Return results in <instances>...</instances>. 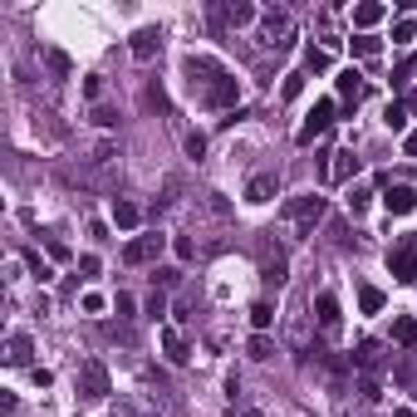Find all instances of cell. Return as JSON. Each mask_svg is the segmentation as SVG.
<instances>
[{
  "label": "cell",
  "mask_w": 417,
  "mask_h": 417,
  "mask_svg": "<svg viewBox=\"0 0 417 417\" xmlns=\"http://www.w3.org/2000/svg\"><path fill=\"white\" fill-rule=\"evenodd\" d=\"M182 74H187L192 98L206 103V109H226V103H236V93H241L236 79H231V69L221 59H212V55H187L182 59Z\"/></svg>",
  "instance_id": "1"
},
{
  "label": "cell",
  "mask_w": 417,
  "mask_h": 417,
  "mask_svg": "<svg viewBox=\"0 0 417 417\" xmlns=\"http://www.w3.org/2000/svg\"><path fill=\"white\" fill-rule=\"evenodd\" d=\"M324 196L319 192H309V196H295V201H285V231H290V241H304V236H315V226L324 221Z\"/></svg>",
  "instance_id": "2"
},
{
  "label": "cell",
  "mask_w": 417,
  "mask_h": 417,
  "mask_svg": "<svg viewBox=\"0 0 417 417\" xmlns=\"http://www.w3.org/2000/svg\"><path fill=\"white\" fill-rule=\"evenodd\" d=\"M163 245H167L163 231H142V236H133V241L123 245V266H152V260L163 255Z\"/></svg>",
  "instance_id": "3"
},
{
  "label": "cell",
  "mask_w": 417,
  "mask_h": 417,
  "mask_svg": "<svg viewBox=\"0 0 417 417\" xmlns=\"http://www.w3.org/2000/svg\"><path fill=\"white\" fill-rule=\"evenodd\" d=\"M388 270H393L398 285H417V245L412 241H398L388 250Z\"/></svg>",
  "instance_id": "4"
},
{
  "label": "cell",
  "mask_w": 417,
  "mask_h": 417,
  "mask_svg": "<svg viewBox=\"0 0 417 417\" xmlns=\"http://www.w3.org/2000/svg\"><path fill=\"white\" fill-rule=\"evenodd\" d=\"M329 123H334V98H319L315 109H309V118L299 123V133H295V142H299V147H309V142H315V138H319V133H324Z\"/></svg>",
  "instance_id": "5"
},
{
  "label": "cell",
  "mask_w": 417,
  "mask_h": 417,
  "mask_svg": "<svg viewBox=\"0 0 417 417\" xmlns=\"http://www.w3.org/2000/svg\"><path fill=\"white\" fill-rule=\"evenodd\" d=\"M79 393H84L89 402H103V398H109V369H103L98 358H89L84 369H79Z\"/></svg>",
  "instance_id": "6"
},
{
  "label": "cell",
  "mask_w": 417,
  "mask_h": 417,
  "mask_svg": "<svg viewBox=\"0 0 417 417\" xmlns=\"http://www.w3.org/2000/svg\"><path fill=\"white\" fill-rule=\"evenodd\" d=\"M290 35H295V25H290V15L285 10H270L266 20H260V39H266V44H290Z\"/></svg>",
  "instance_id": "7"
},
{
  "label": "cell",
  "mask_w": 417,
  "mask_h": 417,
  "mask_svg": "<svg viewBox=\"0 0 417 417\" xmlns=\"http://www.w3.org/2000/svg\"><path fill=\"white\" fill-rule=\"evenodd\" d=\"M383 206H388V216H407V212H417V187H407V182L388 187V192H383Z\"/></svg>",
  "instance_id": "8"
},
{
  "label": "cell",
  "mask_w": 417,
  "mask_h": 417,
  "mask_svg": "<svg viewBox=\"0 0 417 417\" xmlns=\"http://www.w3.org/2000/svg\"><path fill=\"white\" fill-rule=\"evenodd\" d=\"M329 158H334V163H329V172H324V177H329L334 187H344V182H353V177H358V158H353V147H339V152H329Z\"/></svg>",
  "instance_id": "9"
},
{
  "label": "cell",
  "mask_w": 417,
  "mask_h": 417,
  "mask_svg": "<svg viewBox=\"0 0 417 417\" xmlns=\"http://www.w3.org/2000/svg\"><path fill=\"white\" fill-rule=\"evenodd\" d=\"M315 315H319V329H324V334H339L344 315H339V299H334V290H319V295H315Z\"/></svg>",
  "instance_id": "10"
},
{
  "label": "cell",
  "mask_w": 417,
  "mask_h": 417,
  "mask_svg": "<svg viewBox=\"0 0 417 417\" xmlns=\"http://www.w3.org/2000/svg\"><path fill=\"white\" fill-rule=\"evenodd\" d=\"M270 196H280V177H275V172H260V177L245 182V201H250V206H266Z\"/></svg>",
  "instance_id": "11"
},
{
  "label": "cell",
  "mask_w": 417,
  "mask_h": 417,
  "mask_svg": "<svg viewBox=\"0 0 417 417\" xmlns=\"http://www.w3.org/2000/svg\"><path fill=\"white\" fill-rule=\"evenodd\" d=\"M212 15H216L221 25L241 30V25H250V20H255V6H250V0H226V6H216Z\"/></svg>",
  "instance_id": "12"
},
{
  "label": "cell",
  "mask_w": 417,
  "mask_h": 417,
  "mask_svg": "<svg viewBox=\"0 0 417 417\" xmlns=\"http://www.w3.org/2000/svg\"><path fill=\"white\" fill-rule=\"evenodd\" d=\"M158 49H163V30H152V25H142L138 35H133V59H152V55H158Z\"/></svg>",
  "instance_id": "13"
},
{
  "label": "cell",
  "mask_w": 417,
  "mask_h": 417,
  "mask_svg": "<svg viewBox=\"0 0 417 417\" xmlns=\"http://www.w3.org/2000/svg\"><path fill=\"white\" fill-rule=\"evenodd\" d=\"M383 15H388V6H378V0H363V6H353V25H358L363 35H369Z\"/></svg>",
  "instance_id": "14"
},
{
  "label": "cell",
  "mask_w": 417,
  "mask_h": 417,
  "mask_svg": "<svg viewBox=\"0 0 417 417\" xmlns=\"http://www.w3.org/2000/svg\"><path fill=\"white\" fill-rule=\"evenodd\" d=\"M138 221H142V212L133 201H123V196H113V226L118 231H138Z\"/></svg>",
  "instance_id": "15"
},
{
  "label": "cell",
  "mask_w": 417,
  "mask_h": 417,
  "mask_svg": "<svg viewBox=\"0 0 417 417\" xmlns=\"http://www.w3.org/2000/svg\"><path fill=\"white\" fill-rule=\"evenodd\" d=\"M163 353H167L172 363H187V358H192V349H187V339H182L177 329H163Z\"/></svg>",
  "instance_id": "16"
},
{
  "label": "cell",
  "mask_w": 417,
  "mask_h": 417,
  "mask_svg": "<svg viewBox=\"0 0 417 417\" xmlns=\"http://www.w3.org/2000/svg\"><path fill=\"white\" fill-rule=\"evenodd\" d=\"M393 339H398L402 349H417V319H412V315H398V319H393Z\"/></svg>",
  "instance_id": "17"
},
{
  "label": "cell",
  "mask_w": 417,
  "mask_h": 417,
  "mask_svg": "<svg viewBox=\"0 0 417 417\" xmlns=\"http://www.w3.org/2000/svg\"><path fill=\"white\" fill-rule=\"evenodd\" d=\"M383 309V290L378 285H358V315H378Z\"/></svg>",
  "instance_id": "18"
},
{
  "label": "cell",
  "mask_w": 417,
  "mask_h": 417,
  "mask_svg": "<svg viewBox=\"0 0 417 417\" xmlns=\"http://www.w3.org/2000/svg\"><path fill=\"white\" fill-rule=\"evenodd\" d=\"M285 270H290V266H285V255H266V266H260V275H266V285H275V290L285 285Z\"/></svg>",
  "instance_id": "19"
},
{
  "label": "cell",
  "mask_w": 417,
  "mask_h": 417,
  "mask_svg": "<svg viewBox=\"0 0 417 417\" xmlns=\"http://www.w3.org/2000/svg\"><path fill=\"white\" fill-rule=\"evenodd\" d=\"M250 324L266 334V329L275 324V304H270V299H255V304H250Z\"/></svg>",
  "instance_id": "20"
},
{
  "label": "cell",
  "mask_w": 417,
  "mask_h": 417,
  "mask_svg": "<svg viewBox=\"0 0 417 417\" xmlns=\"http://www.w3.org/2000/svg\"><path fill=\"white\" fill-rule=\"evenodd\" d=\"M353 363H358V369H369V373H373L378 363H383V358H378V344H373V339H363V344L353 349Z\"/></svg>",
  "instance_id": "21"
},
{
  "label": "cell",
  "mask_w": 417,
  "mask_h": 417,
  "mask_svg": "<svg viewBox=\"0 0 417 417\" xmlns=\"http://www.w3.org/2000/svg\"><path fill=\"white\" fill-rule=\"evenodd\" d=\"M349 44H353V55H358V59H373L378 49H383V39H378V35H353Z\"/></svg>",
  "instance_id": "22"
},
{
  "label": "cell",
  "mask_w": 417,
  "mask_h": 417,
  "mask_svg": "<svg viewBox=\"0 0 417 417\" xmlns=\"http://www.w3.org/2000/svg\"><path fill=\"white\" fill-rule=\"evenodd\" d=\"M358 79H363L358 69H344V74H339V93H344L349 103H358V93H363V84H358Z\"/></svg>",
  "instance_id": "23"
},
{
  "label": "cell",
  "mask_w": 417,
  "mask_h": 417,
  "mask_svg": "<svg viewBox=\"0 0 417 417\" xmlns=\"http://www.w3.org/2000/svg\"><path fill=\"white\" fill-rule=\"evenodd\" d=\"M30 353H35L30 334H15V339H10V363H20V369H25V363H30Z\"/></svg>",
  "instance_id": "24"
},
{
  "label": "cell",
  "mask_w": 417,
  "mask_h": 417,
  "mask_svg": "<svg viewBox=\"0 0 417 417\" xmlns=\"http://www.w3.org/2000/svg\"><path fill=\"white\" fill-rule=\"evenodd\" d=\"M383 128H393V133L407 128V109H402V103H388V109H383Z\"/></svg>",
  "instance_id": "25"
},
{
  "label": "cell",
  "mask_w": 417,
  "mask_h": 417,
  "mask_svg": "<svg viewBox=\"0 0 417 417\" xmlns=\"http://www.w3.org/2000/svg\"><path fill=\"white\" fill-rule=\"evenodd\" d=\"M369 201H373V192H369V187H349V212H353V216L369 212Z\"/></svg>",
  "instance_id": "26"
},
{
  "label": "cell",
  "mask_w": 417,
  "mask_h": 417,
  "mask_svg": "<svg viewBox=\"0 0 417 417\" xmlns=\"http://www.w3.org/2000/svg\"><path fill=\"white\" fill-rule=\"evenodd\" d=\"M304 69L324 74V69H329V49H315V44H309V49H304Z\"/></svg>",
  "instance_id": "27"
},
{
  "label": "cell",
  "mask_w": 417,
  "mask_h": 417,
  "mask_svg": "<svg viewBox=\"0 0 417 417\" xmlns=\"http://www.w3.org/2000/svg\"><path fill=\"white\" fill-rule=\"evenodd\" d=\"M412 39H417V20H407V15H402V20L393 25V44H412Z\"/></svg>",
  "instance_id": "28"
},
{
  "label": "cell",
  "mask_w": 417,
  "mask_h": 417,
  "mask_svg": "<svg viewBox=\"0 0 417 417\" xmlns=\"http://www.w3.org/2000/svg\"><path fill=\"white\" fill-rule=\"evenodd\" d=\"M412 74H417V55H407V59H402V64L393 69V89H402V84H407Z\"/></svg>",
  "instance_id": "29"
},
{
  "label": "cell",
  "mask_w": 417,
  "mask_h": 417,
  "mask_svg": "<svg viewBox=\"0 0 417 417\" xmlns=\"http://www.w3.org/2000/svg\"><path fill=\"white\" fill-rule=\"evenodd\" d=\"M142 309H147V315H152V319H163V315H167V295H163V290H152Z\"/></svg>",
  "instance_id": "30"
},
{
  "label": "cell",
  "mask_w": 417,
  "mask_h": 417,
  "mask_svg": "<svg viewBox=\"0 0 417 417\" xmlns=\"http://www.w3.org/2000/svg\"><path fill=\"white\" fill-rule=\"evenodd\" d=\"M285 98H299L304 93V69H295V74H285V89H280Z\"/></svg>",
  "instance_id": "31"
},
{
  "label": "cell",
  "mask_w": 417,
  "mask_h": 417,
  "mask_svg": "<svg viewBox=\"0 0 417 417\" xmlns=\"http://www.w3.org/2000/svg\"><path fill=\"white\" fill-rule=\"evenodd\" d=\"M270 353H275V349H270V339H266V334H255V339H250V358H260V363H266Z\"/></svg>",
  "instance_id": "32"
},
{
  "label": "cell",
  "mask_w": 417,
  "mask_h": 417,
  "mask_svg": "<svg viewBox=\"0 0 417 417\" xmlns=\"http://www.w3.org/2000/svg\"><path fill=\"white\" fill-rule=\"evenodd\" d=\"M358 393L369 398V402H378V398H383V388H378V378H358Z\"/></svg>",
  "instance_id": "33"
},
{
  "label": "cell",
  "mask_w": 417,
  "mask_h": 417,
  "mask_svg": "<svg viewBox=\"0 0 417 417\" xmlns=\"http://www.w3.org/2000/svg\"><path fill=\"white\" fill-rule=\"evenodd\" d=\"M113 309H118L123 319H133V309H138V304H133V295H123V290H118V295H113Z\"/></svg>",
  "instance_id": "34"
},
{
  "label": "cell",
  "mask_w": 417,
  "mask_h": 417,
  "mask_svg": "<svg viewBox=\"0 0 417 417\" xmlns=\"http://www.w3.org/2000/svg\"><path fill=\"white\" fill-rule=\"evenodd\" d=\"M44 59H49V69H55V74H69V59L59 55V49H49V55H44Z\"/></svg>",
  "instance_id": "35"
},
{
  "label": "cell",
  "mask_w": 417,
  "mask_h": 417,
  "mask_svg": "<svg viewBox=\"0 0 417 417\" xmlns=\"http://www.w3.org/2000/svg\"><path fill=\"white\" fill-rule=\"evenodd\" d=\"M93 123H98V128H113L118 113H113V109H93Z\"/></svg>",
  "instance_id": "36"
},
{
  "label": "cell",
  "mask_w": 417,
  "mask_h": 417,
  "mask_svg": "<svg viewBox=\"0 0 417 417\" xmlns=\"http://www.w3.org/2000/svg\"><path fill=\"white\" fill-rule=\"evenodd\" d=\"M152 280H158V285H177V280H182V270H172V266H163V270L152 275Z\"/></svg>",
  "instance_id": "37"
},
{
  "label": "cell",
  "mask_w": 417,
  "mask_h": 417,
  "mask_svg": "<svg viewBox=\"0 0 417 417\" xmlns=\"http://www.w3.org/2000/svg\"><path fill=\"white\" fill-rule=\"evenodd\" d=\"M187 152H192V158H201V152H206V138H201V133H192V138H187Z\"/></svg>",
  "instance_id": "38"
},
{
  "label": "cell",
  "mask_w": 417,
  "mask_h": 417,
  "mask_svg": "<svg viewBox=\"0 0 417 417\" xmlns=\"http://www.w3.org/2000/svg\"><path fill=\"white\" fill-rule=\"evenodd\" d=\"M84 98H103V79H84Z\"/></svg>",
  "instance_id": "39"
},
{
  "label": "cell",
  "mask_w": 417,
  "mask_h": 417,
  "mask_svg": "<svg viewBox=\"0 0 417 417\" xmlns=\"http://www.w3.org/2000/svg\"><path fill=\"white\" fill-rule=\"evenodd\" d=\"M79 270L84 275H98V255H79Z\"/></svg>",
  "instance_id": "40"
},
{
  "label": "cell",
  "mask_w": 417,
  "mask_h": 417,
  "mask_svg": "<svg viewBox=\"0 0 417 417\" xmlns=\"http://www.w3.org/2000/svg\"><path fill=\"white\" fill-rule=\"evenodd\" d=\"M25 260H30V270H35L39 280H49V266H44V260H39V255H25Z\"/></svg>",
  "instance_id": "41"
},
{
  "label": "cell",
  "mask_w": 417,
  "mask_h": 417,
  "mask_svg": "<svg viewBox=\"0 0 417 417\" xmlns=\"http://www.w3.org/2000/svg\"><path fill=\"white\" fill-rule=\"evenodd\" d=\"M84 309L89 315H103V295H84Z\"/></svg>",
  "instance_id": "42"
},
{
  "label": "cell",
  "mask_w": 417,
  "mask_h": 417,
  "mask_svg": "<svg viewBox=\"0 0 417 417\" xmlns=\"http://www.w3.org/2000/svg\"><path fill=\"white\" fill-rule=\"evenodd\" d=\"M192 255H196V245H192V241L182 236V241H177V260H192Z\"/></svg>",
  "instance_id": "43"
},
{
  "label": "cell",
  "mask_w": 417,
  "mask_h": 417,
  "mask_svg": "<svg viewBox=\"0 0 417 417\" xmlns=\"http://www.w3.org/2000/svg\"><path fill=\"white\" fill-rule=\"evenodd\" d=\"M402 147H407V158H417V133H407V142H402Z\"/></svg>",
  "instance_id": "44"
},
{
  "label": "cell",
  "mask_w": 417,
  "mask_h": 417,
  "mask_svg": "<svg viewBox=\"0 0 417 417\" xmlns=\"http://www.w3.org/2000/svg\"><path fill=\"white\" fill-rule=\"evenodd\" d=\"M393 417H417V412H412V407H398V412H393Z\"/></svg>",
  "instance_id": "45"
}]
</instances>
